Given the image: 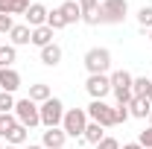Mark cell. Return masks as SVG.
<instances>
[{
    "mask_svg": "<svg viewBox=\"0 0 152 149\" xmlns=\"http://www.w3.org/2000/svg\"><path fill=\"white\" fill-rule=\"evenodd\" d=\"M129 15V3L126 0H102L99 3V9H96V23H123Z\"/></svg>",
    "mask_w": 152,
    "mask_h": 149,
    "instance_id": "cell-1",
    "label": "cell"
},
{
    "mask_svg": "<svg viewBox=\"0 0 152 149\" xmlns=\"http://www.w3.org/2000/svg\"><path fill=\"white\" fill-rule=\"evenodd\" d=\"M111 93L117 96V105H129L132 102V82H134V76L129 73V70H114L111 76Z\"/></svg>",
    "mask_w": 152,
    "mask_h": 149,
    "instance_id": "cell-2",
    "label": "cell"
},
{
    "mask_svg": "<svg viewBox=\"0 0 152 149\" xmlns=\"http://www.w3.org/2000/svg\"><path fill=\"white\" fill-rule=\"evenodd\" d=\"M38 111H41V126L44 129H58L61 126V120H64V102L61 99H56V96H50L47 102H41L38 105Z\"/></svg>",
    "mask_w": 152,
    "mask_h": 149,
    "instance_id": "cell-3",
    "label": "cell"
},
{
    "mask_svg": "<svg viewBox=\"0 0 152 149\" xmlns=\"http://www.w3.org/2000/svg\"><path fill=\"white\" fill-rule=\"evenodd\" d=\"M82 64H85V70L88 76L91 73H105L108 76V67H111V53L105 50V47H91L85 58H82Z\"/></svg>",
    "mask_w": 152,
    "mask_h": 149,
    "instance_id": "cell-4",
    "label": "cell"
},
{
    "mask_svg": "<svg viewBox=\"0 0 152 149\" xmlns=\"http://www.w3.org/2000/svg\"><path fill=\"white\" fill-rule=\"evenodd\" d=\"M12 114L18 117V123H20V126H26V129H35V126H41V111H38V102H32L29 96L18 99Z\"/></svg>",
    "mask_w": 152,
    "mask_h": 149,
    "instance_id": "cell-5",
    "label": "cell"
},
{
    "mask_svg": "<svg viewBox=\"0 0 152 149\" xmlns=\"http://www.w3.org/2000/svg\"><path fill=\"white\" fill-rule=\"evenodd\" d=\"M85 126H88V111L85 108H67L64 111L61 129H64L67 137H82L85 134Z\"/></svg>",
    "mask_w": 152,
    "mask_h": 149,
    "instance_id": "cell-6",
    "label": "cell"
},
{
    "mask_svg": "<svg viewBox=\"0 0 152 149\" xmlns=\"http://www.w3.org/2000/svg\"><path fill=\"white\" fill-rule=\"evenodd\" d=\"M88 111V120H94V123H99L102 129H111V126H117V117H114V108L105 102V99H91V105L85 108Z\"/></svg>",
    "mask_w": 152,
    "mask_h": 149,
    "instance_id": "cell-7",
    "label": "cell"
},
{
    "mask_svg": "<svg viewBox=\"0 0 152 149\" xmlns=\"http://www.w3.org/2000/svg\"><path fill=\"white\" fill-rule=\"evenodd\" d=\"M85 91L91 93V99H105L111 93V79L105 73H91L85 79Z\"/></svg>",
    "mask_w": 152,
    "mask_h": 149,
    "instance_id": "cell-8",
    "label": "cell"
},
{
    "mask_svg": "<svg viewBox=\"0 0 152 149\" xmlns=\"http://www.w3.org/2000/svg\"><path fill=\"white\" fill-rule=\"evenodd\" d=\"M47 15H50V9H47L44 3H32L23 18H26V26H29V29H35V26H47Z\"/></svg>",
    "mask_w": 152,
    "mask_h": 149,
    "instance_id": "cell-9",
    "label": "cell"
},
{
    "mask_svg": "<svg viewBox=\"0 0 152 149\" xmlns=\"http://www.w3.org/2000/svg\"><path fill=\"white\" fill-rule=\"evenodd\" d=\"M18 88H20V73L15 67H0V91L15 93Z\"/></svg>",
    "mask_w": 152,
    "mask_h": 149,
    "instance_id": "cell-10",
    "label": "cell"
},
{
    "mask_svg": "<svg viewBox=\"0 0 152 149\" xmlns=\"http://www.w3.org/2000/svg\"><path fill=\"white\" fill-rule=\"evenodd\" d=\"M64 140H67V134H64V129L58 126V129H47V131H44L41 146H44V149H64Z\"/></svg>",
    "mask_w": 152,
    "mask_h": 149,
    "instance_id": "cell-11",
    "label": "cell"
},
{
    "mask_svg": "<svg viewBox=\"0 0 152 149\" xmlns=\"http://www.w3.org/2000/svg\"><path fill=\"white\" fill-rule=\"evenodd\" d=\"M9 41H12V47L32 44V29H29L26 23H15V26H12V32H9Z\"/></svg>",
    "mask_w": 152,
    "mask_h": 149,
    "instance_id": "cell-12",
    "label": "cell"
},
{
    "mask_svg": "<svg viewBox=\"0 0 152 149\" xmlns=\"http://www.w3.org/2000/svg\"><path fill=\"white\" fill-rule=\"evenodd\" d=\"M58 12H61V18H64V23H67V26L82 20V9H79V3H76V0H64V3L58 6Z\"/></svg>",
    "mask_w": 152,
    "mask_h": 149,
    "instance_id": "cell-13",
    "label": "cell"
},
{
    "mask_svg": "<svg viewBox=\"0 0 152 149\" xmlns=\"http://www.w3.org/2000/svg\"><path fill=\"white\" fill-rule=\"evenodd\" d=\"M149 111H152V102L146 96H132V102H129V114L132 117L143 120V117H149Z\"/></svg>",
    "mask_w": 152,
    "mask_h": 149,
    "instance_id": "cell-14",
    "label": "cell"
},
{
    "mask_svg": "<svg viewBox=\"0 0 152 149\" xmlns=\"http://www.w3.org/2000/svg\"><path fill=\"white\" fill-rule=\"evenodd\" d=\"M58 61H61V47H58V44H47V47H41V64L56 67Z\"/></svg>",
    "mask_w": 152,
    "mask_h": 149,
    "instance_id": "cell-15",
    "label": "cell"
},
{
    "mask_svg": "<svg viewBox=\"0 0 152 149\" xmlns=\"http://www.w3.org/2000/svg\"><path fill=\"white\" fill-rule=\"evenodd\" d=\"M79 9H82V20L96 26V9H99V0H76Z\"/></svg>",
    "mask_w": 152,
    "mask_h": 149,
    "instance_id": "cell-16",
    "label": "cell"
},
{
    "mask_svg": "<svg viewBox=\"0 0 152 149\" xmlns=\"http://www.w3.org/2000/svg\"><path fill=\"white\" fill-rule=\"evenodd\" d=\"M102 137H105V129H102V126H99V123H94V120H88V126H85V134H82V140H85V143H99V140H102Z\"/></svg>",
    "mask_w": 152,
    "mask_h": 149,
    "instance_id": "cell-17",
    "label": "cell"
},
{
    "mask_svg": "<svg viewBox=\"0 0 152 149\" xmlns=\"http://www.w3.org/2000/svg\"><path fill=\"white\" fill-rule=\"evenodd\" d=\"M26 137H29V129L20 126V123H15L12 131L6 134V143H9V146H20V143H26Z\"/></svg>",
    "mask_w": 152,
    "mask_h": 149,
    "instance_id": "cell-18",
    "label": "cell"
},
{
    "mask_svg": "<svg viewBox=\"0 0 152 149\" xmlns=\"http://www.w3.org/2000/svg\"><path fill=\"white\" fill-rule=\"evenodd\" d=\"M32 44H35V47L53 44V29H50V26H35V29H32Z\"/></svg>",
    "mask_w": 152,
    "mask_h": 149,
    "instance_id": "cell-19",
    "label": "cell"
},
{
    "mask_svg": "<svg viewBox=\"0 0 152 149\" xmlns=\"http://www.w3.org/2000/svg\"><path fill=\"white\" fill-rule=\"evenodd\" d=\"M29 99L32 102H47L50 99V85H44V82H35V85H29Z\"/></svg>",
    "mask_w": 152,
    "mask_h": 149,
    "instance_id": "cell-20",
    "label": "cell"
},
{
    "mask_svg": "<svg viewBox=\"0 0 152 149\" xmlns=\"http://www.w3.org/2000/svg\"><path fill=\"white\" fill-rule=\"evenodd\" d=\"M15 61H18V47L3 44V47H0V67H12Z\"/></svg>",
    "mask_w": 152,
    "mask_h": 149,
    "instance_id": "cell-21",
    "label": "cell"
},
{
    "mask_svg": "<svg viewBox=\"0 0 152 149\" xmlns=\"http://www.w3.org/2000/svg\"><path fill=\"white\" fill-rule=\"evenodd\" d=\"M149 88H152V82L146 79V76H137V79L132 82V93H134V96H146Z\"/></svg>",
    "mask_w": 152,
    "mask_h": 149,
    "instance_id": "cell-22",
    "label": "cell"
},
{
    "mask_svg": "<svg viewBox=\"0 0 152 149\" xmlns=\"http://www.w3.org/2000/svg\"><path fill=\"white\" fill-rule=\"evenodd\" d=\"M47 26H50L53 32H58V29H64V26H67V23H64V18H61V12H58V9H53V12L47 15Z\"/></svg>",
    "mask_w": 152,
    "mask_h": 149,
    "instance_id": "cell-23",
    "label": "cell"
},
{
    "mask_svg": "<svg viewBox=\"0 0 152 149\" xmlns=\"http://www.w3.org/2000/svg\"><path fill=\"white\" fill-rule=\"evenodd\" d=\"M15 102H18V99H15L12 93L0 91V114H12V111H15Z\"/></svg>",
    "mask_w": 152,
    "mask_h": 149,
    "instance_id": "cell-24",
    "label": "cell"
},
{
    "mask_svg": "<svg viewBox=\"0 0 152 149\" xmlns=\"http://www.w3.org/2000/svg\"><path fill=\"white\" fill-rule=\"evenodd\" d=\"M137 23L143 29H152V6H140L137 9Z\"/></svg>",
    "mask_w": 152,
    "mask_h": 149,
    "instance_id": "cell-25",
    "label": "cell"
},
{
    "mask_svg": "<svg viewBox=\"0 0 152 149\" xmlns=\"http://www.w3.org/2000/svg\"><path fill=\"white\" fill-rule=\"evenodd\" d=\"M15 123H18V117H15V114H0V137H6V134L12 131Z\"/></svg>",
    "mask_w": 152,
    "mask_h": 149,
    "instance_id": "cell-26",
    "label": "cell"
},
{
    "mask_svg": "<svg viewBox=\"0 0 152 149\" xmlns=\"http://www.w3.org/2000/svg\"><path fill=\"white\" fill-rule=\"evenodd\" d=\"M32 3L29 0H12V9H9V15H26V9H29Z\"/></svg>",
    "mask_w": 152,
    "mask_h": 149,
    "instance_id": "cell-27",
    "label": "cell"
},
{
    "mask_svg": "<svg viewBox=\"0 0 152 149\" xmlns=\"http://www.w3.org/2000/svg\"><path fill=\"white\" fill-rule=\"evenodd\" d=\"M137 143H140L143 149H152V126H149V129H143L140 134H137Z\"/></svg>",
    "mask_w": 152,
    "mask_h": 149,
    "instance_id": "cell-28",
    "label": "cell"
},
{
    "mask_svg": "<svg viewBox=\"0 0 152 149\" xmlns=\"http://www.w3.org/2000/svg\"><path fill=\"white\" fill-rule=\"evenodd\" d=\"M12 26H15L12 15H0V35H9V32H12Z\"/></svg>",
    "mask_w": 152,
    "mask_h": 149,
    "instance_id": "cell-29",
    "label": "cell"
},
{
    "mask_svg": "<svg viewBox=\"0 0 152 149\" xmlns=\"http://www.w3.org/2000/svg\"><path fill=\"white\" fill-rule=\"evenodd\" d=\"M114 117H117V126L120 123H126L132 114H129V105H114Z\"/></svg>",
    "mask_w": 152,
    "mask_h": 149,
    "instance_id": "cell-30",
    "label": "cell"
},
{
    "mask_svg": "<svg viewBox=\"0 0 152 149\" xmlns=\"http://www.w3.org/2000/svg\"><path fill=\"white\" fill-rule=\"evenodd\" d=\"M96 149H120V143H117V137H102L96 143Z\"/></svg>",
    "mask_w": 152,
    "mask_h": 149,
    "instance_id": "cell-31",
    "label": "cell"
},
{
    "mask_svg": "<svg viewBox=\"0 0 152 149\" xmlns=\"http://www.w3.org/2000/svg\"><path fill=\"white\" fill-rule=\"evenodd\" d=\"M9 9H12V0H0V15H9Z\"/></svg>",
    "mask_w": 152,
    "mask_h": 149,
    "instance_id": "cell-32",
    "label": "cell"
},
{
    "mask_svg": "<svg viewBox=\"0 0 152 149\" xmlns=\"http://www.w3.org/2000/svg\"><path fill=\"white\" fill-rule=\"evenodd\" d=\"M120 149H143V146H140V143H123Z\"/></svg>",
    "mask_w": 152,
    "mask_h": 149,
    "instance_id": "cell-33",
    "label": "cell"
},
{
    "mask_svg": "<svg viewBox=\"0 0 152 149\" xmlns=\"http://www.w3.org/2000/svg\"><path fill=\"white\" fill-rule=\"evenodd\" d=\"M26 149H44V146H38V143H29V146H26Z\"/></svg>",
    "mask_w": 152,
    "mask_h": 149,
    "instance_id": "cell-34",
    "label": "cell"
},
{
    "mask_svg": "<svg viewBox=\"0 0 152 149\" xmlns=\"http://www.w3.org/2000/svg\"><path fill=\"white\" fill-rule=\"evenodd\" d=\"M146 99H149V102H152V88H149V93H146Z\"/></svg>",
    "mask_w": 152,
    "mask_h": 149,
    "instance_id": "cell-35",
    "label": "cell"
},
{
    "mask_svg": "<svg viewBox=\"0 0 152 149\" xmlns=\"http://www.w3.org/2000/svg\"><path fill=\"white\" fill-rule=\"evenodd\" d=\"M3 149H20V146H9V143H6V146H3Z\"/></svg>",
    "mask_w": 152,
    "mask_h": 149,
    "instance_id": "cell-36",
    "label": "cell"
},
{
    "mask_svg": "<svg viewBox=\"0 0 152 149\" xmlns=\"http://www.w3.org/2000/svg\"><path fill=\"white\" fill-rule=\"evenodd\" d=\"M149 126H152V111H149Z\"/></svg>",
    "mask_w": 152,
    "mask_h": 149,
    "instance_id": "cell-37",
    "label": "cell"
},
{
    "mask_svg": "<svg viewBox=\"0 0 152 149\" xmlns=\"http://www.w3.org/2000/svg\"><path fill=\"white\" fill-rule=\"evenodd\" d=\"M0 47H3V35H0Z\"/></svg>",
    "mask_w": 152,
    "mask_h": 149,
    "instance_id": "cell-38",
    "label": "cell"
},
{
    "mask_svg": "<svg viewBox=\"0 0 152 149\" xmlns=\"http://www.w3.org/2000/svg\"><path fill=\"white\" fill-rule=\"evenodd\" d=\"M149 38H152V29H149Z\"/></svg>",
    "mask_w": 152,
    "mask_h": 149,
    "instance_id": "cell-39",
    "label": "cell"
},
{
    "mask_svg": "<svg viewBox=\"0 0 152 149\" xmlns=\"http://www.w3.org/2000/svg\"><path fill=\"white\" fill-rule=\"evenodd\" d=\"M0 149H3V143H0Z\"/></svg>",
    "mask_w": 152,
    "mask_h": 149,
    "instance_id": "cell-40",
    "label": "cell"
},
{
    "mask_svg": "<svg viewBox=\"0 0 152 149\" xmlns=\"http://www.w3.org/2000/svg\"><path fill=\"white\" fill-rule=\"evenodd\" d=\"M38 3H41V0H38Z\"/></svg>",
    "mask_w": 152,
    "mask_h": 149,
    "instance_id": "cell-41",
    "label": "cell"
}]
</instances>
